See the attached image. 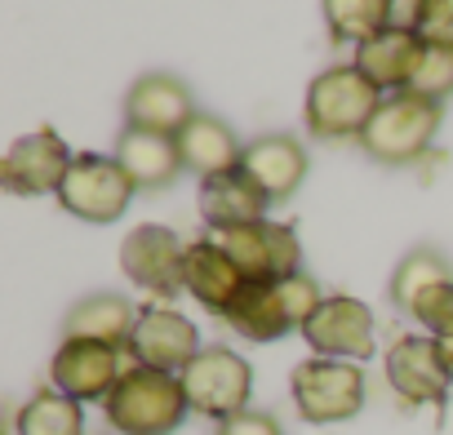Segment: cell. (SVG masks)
I'll use <instances>...</instances> for the list:
<instances>
[{"instance_id": "e0dca14e", "label": "cell", "mask_w": 453, "mask_h": 435, "mask_svg": "<svg viewBox=\"0 0 453 435\" xmlns=\"http://www.w3.org/2000/svg\"><path fill=\"white\" fill-rule=\"evenodd\" d=\"M182 285H187V294H191L204 311L226 316V311H232V302L241 298V289H245L250 280H245V271L232 263V254H226L213 236H200V240H191V245H187Z\"/></svg>"}, {"instance_id": "30bf717a", "label": "cell", "mask_w": 453, "mask_h": 435, "mask_svg": "<svg viewBox=\"0 0 453 435\" xmlns=\"http://www.w3.org/2000/svg\"><path fill=\"white\" fill-rule=\"evenodd\" d=\"M182 263H187V245H178V236L160 223H147V227H134L120 245V267L125 276L156 294V298H178L187 285H182Z\"/></svg>"}, {"instance_id": "ffe728a7", "label": "cell", "mask_w": 453, "mask_h": 435, "mask_svg": "<svg viewBox=\"0 0 453 435\" xmlns=\"http://www.w3.org/2000/svg\"><path fill=\"white\" fill-rule=\"evenodd\" d=\"M422 41L413 36V32H382V36H373V41H365L360 50H356V67L382 89V94H400V89H409V80H413V72H418V63H422Z\"/></svg>"}, {"instance_id": "5b68a950", "label": "cell", "mask_w": 453, "mask_h": 435, "mask_svg": "<svg viewBox=\"0 0 453 435\" xmlns=\"http://www.w3.org/2000/svg\"><path fill=\"white\" fill-rule=\"evenodd\" d=\"M294 391V408L303 422L329 426V422H347L365 408V373L351 360H303L289 378Z\"/></svg>"}, {"instance_id": "603a6c76", "label": "cell", "mask_w": 453, "mask_h": 435, "mask_svg": "<svg viewBox=\"0 0 453 435\" xmlns=\"http://www.w3.org/2000/svg\"><path fill=\"white\" fill-rule=\"evenodd\" d=\"M14 431L19 435H85V413L58 386H45L19 408Z\"/></svg>"}, {"instance_id": "52a82bcc", "label": "cell", "mask_w": 453, "mask_h": 435, "mask_svg": "<svg viewBox=\"0 0 453 435\" xmlns=\"http://www.w3.org/2000/svg\"><path fill=\"white\" fill-rule=\"evenodd\" d=\"M134 182L129 173L120 169L116 156H94V151H81L58 187V204L72 213V218H85V223H116V218L129 209L134 200Z\"/></svg>"}, {"instance_id": "f546056e", "label": "cell", "mask_w": 453, "mask_h": 435, "mask_svg": "<svg viewBox=\"0 0 453 435\" xmlns=\"http://www.w3.org/2000/svg\"><path fill=\"white\" fill-rule=\"evenodd\" d=\"M422 10H426V0H387V27H391V32H413V36H418Z\"/></svg>"}, {"instance_id": "8992f818", "label": "cell", "mask_w": 453, "mask_h": 435, "mask_svg": "<svg viewBox=\"0 0 453 435\" xmlns=\"http://www.w3.org/2000/svg\"><path fill=\"white\" fill-rule=\"evenodd\" d=\"M182 386L191 400V413L204 417H236L250 408V391H254V369L250 360H241L232 347H204L187 369H182Z\"/></svg>"}, {"instance_id": "277c9868", "label": "cell", "mask_w": 453, "mask_h": 435, "mask_svg": "<svg viewBox=\"0 0 453 435\" xmlns=\"http://www.w3.org/2000/svg\"><path fill=\"white\" fill-rule=\"evenodd\" d=\"M435 134H440V103L413 89H400L382 98L369 129L360 134V147L382 164H413L435 142Z\"/></svg>"}, {"instance_id": "484cf974", "label": "cell", "mask_w": 453, "mask_h": 435, "mask_svg": "<svg viewBox=\"0 0 453 435\" xmlns=\"http://www.w3.org/2000/svg\"><path fill=\"white\" fill-rule=\"evenodd\" d=\"M409 89L422 94V98L444 103V98L453 94V50L426 45V50H422V63H418V72H413V80H409Z\"/></svg>"}, {"instance_id": "4fadbf2b", "label": "cell", "mask_w": 453, "mask_h": 435, "mask_svg": "<svg viewBox=\"0 0 453 435\" xmlns=\"http://www.w3.org/2000/svg\"><path fill=\"white\" fill-rule=\"evenodd\" d=\"M72 160H76L72 147L54 129H36V134H23L10 147L5 164H0V182H5V191H14V195H45V191L58 195Z\"/></svg>"}, {"instance_id": "9c48e42d", "label": "cell", "mask_w": 453, "mask_h": 435, "mask_svg": "<svg viewBox=\"0 0 453 435\" xmlns=\"http://www.w3.org/2000/svg\"><path fill=\"white\" fill-rule=\"evenodd\" d=\"M125 369L129 364H125L120 347H107L94 338H63V347L54 351V364H50V382L63 395H72L76 404H85V400H107Z\"/></svg>"}, {"instance_id": "7c38bea8", "label": "cell", "mask_w": 453, "mask_h": 435, "mask_svg": "<svg viewBox=\"0 0 453 435\" xmlns=\"http://www.w3.org/2000/svg\"><path fill=\"white\" fill-rule=\"evenodd\" d=\"M200 333L196 324L173 311V307H142L138 311V324H134V342H129V355L134 364H147V369H165V373H178L200 355Z\"/></svg>"}, {"instance_id": "2e32d148", "label": "cell", "mask_w": 453, "mask_h": 435, "mask_svg": "<svg viewBox=\"0 0 453 435\" xmlns=\"http://www.w3.org/2000/svg\"><path fill=\"white\" fill-rule=\"evenodd\" d=\"M191 116H196L191 89H187L178 76H169V72H151V76L134 80L129 94H125V125H129V129H147V134L178 138Z\"/></svg>"}, {"instance_id": "7a4b0ae2", "label": "cell", "mask_w": 453, "mask_h": 435, "mask_svg": "<svg viewBox=\"0 0 453 435\" xmlns=\"http://www.w3.org/2000/svg\"><path fill=\"white\" fill-rule=\"evenodd\" d=\"M320 289L307 271L285 276V280H254L241 289V298L232 302L222 320L232 324L241 338L250 342H276L285 333H303V324L311 320V311L320 307Z\"/></svg>"}, {"instance_id": "7402d4cb", "label": "cell", "mask_w": 453, "mask_h": 435, "mask_svg": "<svg viewBox=\"0 0 453 435\" xmlns=\"http://www.w3.org/2000/svg\"><path fill=\"white\" fill-rule=\"evenodd\" d=\"M134 324H138V311H134L129 298H120V294H89V298H81L67 311L63 329H67V338H94V342L129 351Z\"/></svg>"}, {"instance_id": "3957f363", "label": "cell", "mask_w": 453, "mask_h": 435, "mask_svg": "<svg viewBox=\"0 0 453 435\" xmlns=\"http://www.w3.org/2000/svg\"><path fill=\"white\" fill-rule=\"evenodd\" d=\"M382 98H387V94H382L356 63H338V67H325V72L311 80L303 116H307V129H311L316 138H329V142L356 138V142H360V134L369 129V120H373V111L382 107Z\"/></svg>"}, {"instance_id": "8fae6325", "label": "cell", "mask_w": 453, "mask_h": 435, "mask_svg": "<svg viewBox=\"0 0 453 435\" xmlns=\"http://www.w3.org/2000/svg\"><path fill=\"white\" fill-rule=\"evenodd\" d=\"M303 338L325 360L360 364V360L373 355V311L365 302L347 298V294H334L311 311V320L303 324Z\"/></svg>"}, {"instance_id": "cb8c5ba5", "label": "cell", "mask_w": 453, "mask_h": 435, "mask_svg": "<svg viewBox=\"0 0 453 435\" xmlns=\"http://www.w3.org/2000/svg\"><path fill=\"white\" fill-rule=\"evenodd\" d=\"M329 36L338 45H365L387 32V0H320Z\"/></svg>"}, {"instance_id": "d6986e66", "label": "cell", "mask_w": 453, "mask_h": 435, "mask_svg": "<svg viewBox=\"0 0 453 435\" xmlns=\"http://www.w3.org/2000/svg\"><path fill=\"white\" fill-rule=\"evenodd\" d=\"M241 164L263 182V191L272 200H289L303 187V178H307V151H303V142L294 134H263V138H254L245 147Z\"/></svg>"}, {"instance_id": "9a60e30c", "label": "cell", "mask_w": 453, "mask_h": 435, "mask_svg": "<svg viewBox=\"0 0 453 435\" xmlns=\"http://www.w3.org/2000/svg\"><path fill=\"white\" fill-rule=\"evenodd\" d=\"M267 204H272V195L263 191V182L245 164H232V169H222V173L200 178V218L209 223V232L263 223Z\"/></svg>"}, {"instance_id": "4dcf8cb0", "label": "cell", "mask_w": 453, "mask_h": 435, "mask_svg": "<svg viewBox=\"0 0 453 435\" xmlns=\"http://www.w3.org/2000/svg\"><path fill=\"white\" fill-rule=\"evenodd\" d=\"M435 342H440V338H435ZM440 360H444V373H449V382H453V338L440 342Z\"/></svg>"}, {"instance_id": "44dd1931", "label": "cell", "mask_w": 453, "mask_h": 435, "mask_svg": "<svg viewBox=\"0 0 453 435\" xmlns=\"http://www.w3.org/2000/svg\"><path fill=\"white\" fill-rule=\"evenodd\" d=\"M178 151H182V164L196 169L200 178L232 169V164H241V156H245V147H241V138L232 134V125L218 120V116H204V111H196V116L182 125Z\"/></svg>"}, {"instance_id": "4316f807", "label": "cell", "mask_w": 453, "mask_h": 435, "mask_svg": "<svg viewBox=\"0 0 453 435\" xmlns=\"http://www.w3.org/2000/svg\"><path fill=\"white\" fill-rule=\"evenodd\" d=\"M422 329H426V338H453V280H440V285H431L418 302H413V311H409Z\"/></svg>"}, {"instance_id": "f1b7e54d", "label": "cell", "mask_w": 453, "mask_h": 435, "mask_svg": "<svg viewBox=\"0 0 453 435\" xmlns=\"http://www.w3.org/2000/svg\"><path fill=\"white\" fill-rule=\"evenodd\" d=\"M213 435H285V431H280V422H276L272 413L245 408V413H236V417L218 422V431H213Z\"/></svg>"}, {"instance_id": "ac0fdd59", "label": "cell", "mask_w": 453, "mask_h": 435, "mask_svg": "<svg viewBox=\"0 0 453 435\" xmlns=\"http://www.w3.org/2000/svg\"><path fill=\"white\" fill-rule=\"evenodd\" d=\"M116 160L120 169L129 173V182L138 191H160L178 178L182 164V151H178V138H165V134H147V129H120L116 138Z\"/></svg>"}, {"instance_id": "6da1fadb", "label": "cell", "mask_w": 453, "mask_h": 435, "mask_svg": "<svg viewBox=\"0 0 453 435\" xmlns=\"http://www.w3.org/2000/svg\"><path fill=\"white\" fill-rule=\"evenodd\" d=\"M187 413L191 400L182 378L147 364H129L111 386V395L103 400V417L120 435H173Z\"/></svg>"}, {"instance_id": "83f0119b", "label": "cell", "mask_w": 453, "mask_h": 435, "mask_svg": "<svg viewBox=\"0 0 453 435\" xmlns=\"http://www.w3.org/2000/svg\"><path fill=\"white\" fill-rule=\"evenodd\" d=\"M418 41L453 50V0H426L422 23H418Z\"/></svg>"}, {"instance_id": "d4e9b609", "label": "cell", "mask_w": 453, "mask_h": 435, "mask_svg": "<svg viewBox=\"0 0 453 435\" xmlns=\"http://www.w3.org/2000/svg\"><path fill=\"white\" fill-rule=\"evenodd\" d=\"M440 280H453V267H449L435 249H413V254H404V263H400L395 276H391V302L409 316L413 302H418L431 285H440Z\"/></svg>"}, {"instance_id": "5bb4252c", "label": "cell", "mask_w": 453, "mask_h": 435, "mask_svg": "<svg viewBox=\"0 0 453 435\" xmlns=\"http://www.w3.org/2000/svg\"><path fill=\"white\" fill-rule=\"evenodd\" d=\"M387 382L409 408H418V404L444 408V395L453 391L435 338H400L387 351Z\"/></svg>"}, {"instance_id": "ba28073f", "label": "cell", "mask_w": 453, "mask_h": 435, "mask_svg": "<svg viewBox=\"0 0 453 435\" xmlns=\"http://www.w3.org/2000/svg\"><path fill=\"white\" fill-rule=\"evenodd\" d=\"M232 263L245 271V280H285V276H298L303 271V245L294 236V227L285 223H245V227H222V232H209Z\"/></svg>"}]
</instances>
